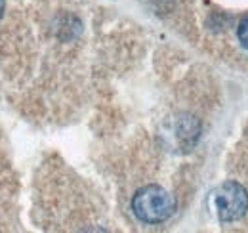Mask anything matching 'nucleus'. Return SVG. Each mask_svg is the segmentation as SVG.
Returning a JSON list of instances; mask_svg holds the SVG:
<instances>
[{"label": "nucleus", "instance_id": "20e7f679", "mask_svg": "<svg viewBox=\"0 0 248 233\" xmlns=\"http://www.w3.org/2000/svg\"><path fill=\"white\" fill-rule=\"evenodd\" d=\"M2 14H4V0H0V17H2Z\"/></svg>", "mask_w": 248, "mask_h": 233}, {"label": "nucleus", "instance_id": "7ed1b4c3", "mask_svg": "<svg viewBox=\"0 0 248 233\" xmlns=\"http://www.w3.org/2000/svg\"><path fill=\"white\" fill-rule=\"evenodd\" d=\"M237 36H239L241 46L248 50V17L245 21H241V25H239V29H237Z\"/></svg>", "mask_w": 248, "mask_h": 233}, {"label": "nucleus", "instance_id": "f03ea898", "mask_svg": "<svg viewBox=\"0 0 248 233\" xmlns=\"http://www.w3.org/2000/svg\"><path fill=\"white\" fill-rule=\"evenodd\" d=\"M248 208V193L239 182H225L219 185L216 193V210L217 216L223 222L239 220Z\"/></svg>", "mask_w": 248, "mask_h": 233}, {"label": "nucleus", "instance_id": "f257e3e1", "mask_svg": "<svg viewBox=\"0 0 248 233\" xmlns=\"http://www.w3.org/2000/svg\"><path fill=\"white\" fill-rule=\"evenodd\" d=\"M176 210L174 197L160 185H145L132 197V212L143 224H160Z\"/></svg>", "mask_w": 248, "mask_h": 233}]
</instances>
